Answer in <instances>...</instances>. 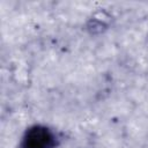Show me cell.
<instances>
[{
	"label": "cell",
	"instance_id": "cell-1",
	"mask_svg": "<svg viewBox=\"0 0 148 148\" xmlns=\"http://www.w3.org/2000/svg\"><path fill=\"white\" fill-rule=\"evenodd\" d=\"M53 145V136L44 127L31 128L24 139V148H50Z\"/></svg>",
	"mask_w": 148,
	"mask_h": 148
}]
</instances>
